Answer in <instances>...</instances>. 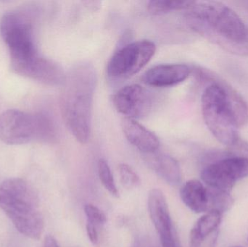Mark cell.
Here are the masks:
<instances>
[{
	"label": "cell",
	"mask_w": 248,
	"mask_h": 247,
	"mask_svg": "<svg viewBox=\"0 0 248 247\" xmlns=\"http://www.w3.org/2000/svg\"><path fill=\"white\" fill-rule=\"evenodd\" d=\"M184 204L195 213L208 211V188L198 180L186 181L180 190Z\"/></svg>",
	"instance_id": "13"
},
{
	"label": "cell",
	"mask_w": 248,
	"mask_h": 247,
	"mask_svg": "<svg viewBox=\"0 0 248 247\" xmlns=\"http://www.w3.org/2000/svg\"><path fill=\"white\" fill-rule=\"evenodd\" d=\"M42 247H60L56 239L52 236H47L45 237Z\"/></svg>",
	"instance_id": "24"
},
{
	"label": "cell",
	"mask_w": 248,
	"mask_h": 247,
	"mask_svg": "<svg viewBox=\"0 0 248 247\" xmlns=\"http://www.w3.org/2000/svg\"><path fill=\"white\" fill-rule=\"evenodd\" d=\"M208 188V211H217L224 214L234 204V200L230 193L218 189ZM207 212V213H208Z\"/></svg>",
	"instance_id": "16"
},
{
	"label": "cell",
	"mask_w": 248,
	"mask_h": 247,
	"mask_svg": "<svg viewBox=\"0 0 248 247\" xmlns=\"http://www.w3.org/2000/svg\"></svg>",
	"instance_id": "26"
},
{
	"label": "cell",
	"mask_w": 248,
	"mask_h": 247,
	"mask_svg": "<svg viewBox=\"0 0 248 247\" xmlns=\"http://www.w3.org/2000/svg\"><path fill=\"white\" fill-rule=\"evenodd\" d=\"M200 81L209 82L202 97V112L207 127L214 137L227 146L241 138L239 129L248 121V106L243 97L228 83L206 69L197 68Z\"/></svg>",
	"instance_id": "1"
},
{
	"label": "cell",
	"mask_w": 248,
	"mask_h": 247,
	"mask_svg": "<svg viewBox=\"0 0 248 247\" xmlns=\"http://www.w3.org/2000/svg\"><path fill=\"white\" fill-rule=\"evenodd\" d=\"M61 99L62 117L71 134L86 144L91 134L92 110L97 84L94 68L89 64L76 67L65 81Z\"/></svg>",
	"instance_id": "3"
},
{
	"label": "cell",
	"mask_w": 248,
	"mask_h": 247,
	"mask_svg": "<svg viewBox=\"0 0 248 247\" xmlns=\"http://www.w3.org/2000/svg\"><path fill=\"white\" fill-rule=\"evenodd\" d=\"M194 1H170V0H153L149 1V11L153 14L169 13L174 10H186L193 5Z\"/></svg>",
	"instance_id": "17"
},
{
	"label": "cell",
	"mask_w": 248,
	"mask_h": 247,
	"mask_svg": "<svg viewBox=\"0 0 248 247\" xmlns=\"http://www.w3.org/2000/svg\"><path fill=\"white\" fill-rule=\"evenodd\" d=\"M159 236L162 247H182L176 229Z\"/></svg>",
	"instance_id": "22"
},
{
	"label": "cell",
	"mask_w": 248,
	"mask_h": 247,
	"mask_svg": "<svg viewBox=\"0 0 248 247\" xmlns=\"http://www.w3.org/2000/svg\"><path fill=\"white\" fill-rule=\"evenodd\" d=\"M186 25L198 34L232 53L248 55V30L230 7L215 1H195L186 10Z\"/></svg>",
	"instance_id": "2"
},
{
	"label": "cell",
	"mask_w": 248,
	"mask_h": 247,
	"mask_svg": "<svg viewBox=\"0 0 248 247\" xmlns=\"http://www.w3.org/2000/svg\"><path fill=\"white\" fill-rule=\"evenodd\" d=\"M0 31L8 47L12 71L36 80L45 58L36 49L30 18L20 12H9L1 19Z\"/></svg>",
	"instance_id": "4"
},
{
	"label": "cell",
	"mask_w": 248,
	"mask_h": 247,
	"mask_svg": "<svg viewBox=\"0 0 248 247\" xmlns=\"http://www.w3.org/2000/svg\"><path fill=\"white\" fill-rule=\"evenodd\" d=\"M241 247V246H234V247Z\"/></svg>",
	"instance_id": "25"
},
{
	"label": "cell",
	"mask_w": 248,
	"mask_h": 247,
	"mask_svg": "<svg viewBox=\"0 0 248 247\" xmlns=\"http://www.w3.org/2000/svg\"><path fill=\"white\" fill-rule=\"evenodd\" d=\"M119 172L121 181L125 188H137L141 184L140 177L129 165L121 164L119 167Z\"/></svg>",
	"instance_id": "19"
},
{
	"label": "cell",
	"mask_w": 248,
	"mask_h": 247,
	"mask_svg": "<svg viewBox=\"0 0 248 247\" xmlns=\"http://www.w3.org/2000/svg\"><path fill=\"white\" fill-rule=\"evenodd\" d=\"M151 156L148 162L152 169L170 185H177L180 183L181 168L179 162L173 157L165 154Z\"/></svg>",
	"instance_id": "14"
},
{
	"label": "cell",
	"mask_w": 248,
	"mask_h": 247,
	"mask_svg": "<svg viewBox=\"0 0 248 247\" xmlns=\"http://www.w3.org/2000/svg\"><path fill=\"white\" fill-rule=\"evenodd\" d=\"M156 46L147 39L136 41L119 49L110 58L107 73L114 79H124L138 73L154 56Z\"/></svg>",
	"instance_id": "7"
},
{
	"label": "cell",
	"mask_w": 248,
	"mask_h": 247,
	"mask_svg": "<svg viewBox=\"0 0 248 247\" xmlns=\"http://www.w3.org/2000/svg\"><path fill=\"white\" fill-rule=\"evenodd\" d=\"M147 207L152 223L159 235L167 233L175 229L166 197L161 190L153 189L149 192Z\"/></svg>",
	"instance_id": "12"
},
{
	"label": "cell",
	"mask_w": 248,
	"mask_h": 247,
	"mask_svg": "<svg viewBox=\"0 0 248 247\" xmlns=\"http://www.w3.org/2000/svg\"><path fill=\"white\" fill-rule=\"evenodd\" d=\"M192 72V68L185 64H162L150 68L142 79L151 87H172L185 81Z\"/></svg>",
	"instance_id": "10"
},
{
	"label": "cell",
	"mask_w": 248,
	"mask_h": 247,
	"mask_svg": "<svg viewBox=\"0 0 248 247\" xmlns=\"http://www.w3.org/2000/svg\"><path fill=\"white\" fill-rule=\"evenodd\" d=\"M56 136L53 121L43 113L7 110L0 115V139L7 145H23L34 139L53 140Z\"/></svg>",
	"instance_id": "6"
},
{
	"label": "cell",
	"mask_w": 248,
	"mask_h": 247,
	"mask_svg": "<svg viewBox=\"0 0 248 247\" xmlns=\"http://www.w3.org/2000/svg\"><path fill=\"white\" fill-rule=\"evenodd\" d=\"M219 230L205 238H199L190 235V247H215Z\"/></svg>",
	"instance_id": "21"
},
{
	"label": "cell",
	"mask_w": 248,
	"mask_h": 247,
	"mask_svg": "<svg viewBox=\"0 0 248 247\" xmlns=\"http://www.w3.org/2000/svg\"><path fill=\"white\" fill-rule=\"evenodd\" d=\"M122 127L127 140L140 152L150 155L160 147V140L157 136L137 120L124 117Z\"/></svg>",
	"instance_id": "11"
},
{
	"label": "cell",
	"mask_w": 248,
	"mask_h": 247,
	"mask_svg": "<svg viewBox=\"0 0 248 247\" xmlns=\"http://www.w3.org/2000/svg\"><path fill=\"white\" fill-rule=\"evenodd\" d=\"M202 181L207 187L231 192L238 181L248 177V158L222 157L207 164L201 173Z\"/></svg>",
	"instance_id": "8"
},
{
	"label": "cell",
	"mask_w": 248,
	"mask_h": 247,
	"mask_svg": "<svg viewBox=\"0 0 248 247\" xmlns=\"http://www.w3.org/2000/svg\"><path fill=\"white\" fill-rule=\"evenodd\" d=\"M0 207L15 227L29 239H40L44 219L33 187L20 178L6 180L0 186Z\"/></svg>",
	"instance_id": "5"
},
{
	"label": "cell",
	"mask_w": 248,
	"mask_h": 247,
	"mask_svg": "<svg viewBox=\"0 0 248 247\" xmlns=\"http://www.w3.org/2000/svg\"><path fill=\"white\" fill-rule=\"evenodd\" d=\"M98 174L103 187L113 197H119V191L112 174L111 170L105 160L100 159L98 162Z\"/></svg>",
	"instance_id": "18"
},
{
	"label": "cell",
	"mask_w": 248,
	"mask_h": 247,
	"mask_svg": "<svg viewBox=\"0 0 248 247\" xmlns=\"http://www.w3.org/2000/svg\"><path fill=\"white\" fill-rule=\"evenodd\" d=\"M86 230H87V236L93 245H97L99 242V233L97 231V227L95 225L87 222L86 225Z\"/></svg>",
	"instance_id": "23"
},
{
	"label": "cell",
	"mask_w": 248,
	"mask_h": 247,
	"mask_svg": "<svg viewBox=\"0 0 248 247\" xmlns=\"http://www.w3.org/2000/svg\"><path fill=\"white\" fill-rule=\"evenodd\" d=\"M84 212L87 218V222L95 225L97 227L103 226L107 221V218L103 211L93 204H87L84 207Z\"/></svg>",
	"instance_id": "20"
},
{
	"label": "cell",
	"mask_w": 248,
	"mask_h": 247,
	"mask_svg": "<svg viewBox=\"0 0 248 247\" xmlns=\"http://www.w3.org/2000/svg\"><path fill=\"white\" fill-rule=\"evenodd\" d=\"M113 102L118 112L128 118L140 119L150 113L151 96L140 84H131L119 89L113 97Z\"/></svg>",
	"instance_id": "9"
},
{
	"label": "cell",
	"mask_w": 248,
	"mask_h": 247,
	"mask_svg": "<svg viewBox=\"0 0 248 247\" xmlns=\"http://www.w3.org/2000/svg\"><path fill=\"white\" fill-rule=\"evenodd\" d=\"M222 213L210 211L202 216L195 223L190 235L199 238H205L219 230L222 221Z\"/></svg>",
	"instance_id": "15"
}]
</instances>
